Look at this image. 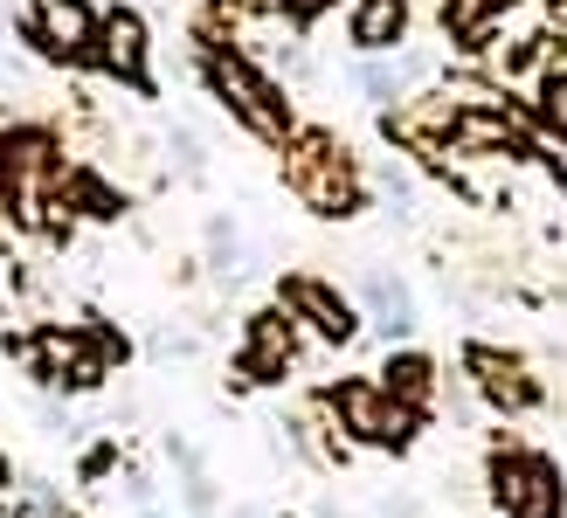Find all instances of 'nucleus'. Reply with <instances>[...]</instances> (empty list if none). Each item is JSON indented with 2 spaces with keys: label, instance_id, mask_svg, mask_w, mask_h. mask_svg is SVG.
Instances as JSON below:
<instances>
[{
  "label": "nucleus",
  "instance_id": "1",
  "mask_svg": "<svg viewBox=\"0 0 567 518\" xmlns=\"http://www.w3.org/2000/svg\"><path fill=\"white\" fill-rule=\"evenodd\" d=\"M284 187H291L319 221L360 215V173H353L347 146H339L332 132H291L284 138Z\"/></svg>",
  "mask_w": 567,
  "mask_h": 518
},
{
  "label": "nucleus",
  "instance_id": "2",
  "mask_svg": "<svg viewBox=\"0 0 567 518\" xmlns=\"http://www.w3.org/2000/svg\"><path fill=\"white\" fill-rule=\"evenodd\" d=\"M202 76H208V91L229 104V118H236L243 132H257L264 146H284V138H291V104L277 97V83L249 63V55L215 49L208 63H202Z\"/></svg>",
  "mask_w": 567,
  "mask_h": 518
},
{
  "label": "nucleus",
  "instance_id": "3",
  "mask_svg": "<svg viewBox=\"0 0 567 518\" xmlns=\"http://www.w3.org/2000/svg\"><path fill=\"white\" fill-rule=\"evenodd\" d=\"M492 498H498L505 518H560L567 484L540 449H498L492 456Z\"/></svg>",
  "mask_w": 567,
  "mask_h": 518
},
{
  "label": "nucleus",
  "instance_id": "4",
  "mask_svg": "<svg viewBox=\"0 0 567 518\" xmlns=\"http://www.w3.org/2000/svg\"><path fill=\"white\" fill-rule=\"evenodd\" d=\"M332 415L353 428V443H374V449H409L415 443V422H422V408L394 401L381 381H347V387L332 394Z\"/></svg>",
  "mask_w": 567,
  "mask_h": 518
},
{
  "label": "nucleus",
  "instance_id": "5",
  "mask_svg": "<svg viewBox=\"0 0 567 518\" xmlns=\"http://www.w3.org/2000/svg\"><path fill=\"white\" fill-rule=\"evenodd\" d=\"M35 373L49 387H70V394H83V387H97L104 373H111V332H63V325H49L42 339H35Z\"/></svg>",
  "mask_w": 567,
  "mask_h": 518
},
{
  "label": "nucleus",
  "instance_id": "6",
  "mask_svg": "<svg viewBox=\"0 0 567 518\" xmlns=\"http://www.w3.org/2000/svg\"><path fill=\"white\" fill-rule=\"evenodd\" d=\"M28 28H35V42L55 55V63H83V55H97V14H91V0H35Z\"/></svg>",
  "mask_w": 567,
  "mask_h": 518
},
{
  "label": "nucleus",
  "instance_id": "7",
  "mask_svg": "<svg viewBox=\"0 0 567 518\" xmlns=\"http://www.w3.org/2000/svg\"><path fill=\"white\" fill-rule=\"evenodd\" d=\"M284 311H291V319H305L326 345H347V339L360 332V311L339 298L326 277H284Z\"/></svg>",
  "mask_w": 567,
  "mask_h": 518
},
{
  "label": "nucleus",
  "instance_id": "8",
  "mask_svg": "<svg viewBox=\"0 0 567 518\" xmlns=\"http://www.w3.org/2000/svg\"><path fill=\"white\" fill-rule=\"evenodd\" d=\"M464 366H471V381H477V394L492 401V408H533L540 401V387H533V373H526V360L519 353H498V345H471L464 353Z\"/></svg>",
  "mask_w": 567,
  "mask_h": 518
},
{
  "label": "nucleus",
  "instance_id": "9",
  "mask_svg": "<svg viewBox=\"0 0 567 518\" xmlns=\"http://www.w3.org/2000/svg\"><path fill=\"white\" fill-rule=\"evenodd\" d=\"M97 63L111 76L138 83V91H153V76H146V21H138V8H111L97 21Z\"/></svg>",
  "mask_w": 567,
  "mask_h": 518
},
{
  "label": "nucleus",
  "instance_id": "10",
  "mask_svg": "<svg viewBox=\"0 0 567 518\" xmlns=\"http://www.w3.org/2000/svg\"><path fill=\"white\" fill-rule=\"evenodd\" d=\"M360 319H374L388 339H409V332H415V298H409V283L388 277V270H360Z\"/></svg>",
  "mask_w": 567,
  "mask_h": 518
},
{
  "label": "nucleus",
  "instance_id": "11",
  "mask_svg": "<svg viewBox=\"0 0 567 518\" xmlns=\"http://www.w3.org/2000/svg\"><path fill=\"white\" fill-rule=\"evenodd\" d=\"M284 366H291V319H277V311H264L257 325H249V345H243V381H284Z\"/></svg>",
  "mask_w": 567,
  "mask_h": 518
},
{
  "label": "nucleus",
  "instance_id": "12",
  "mask_svg": "<svg viewBox=\"0 0 567 518\" xmlns=\"http://www.w3.org/2000/svg\"><path fill=\"white\" fill-rule=\"evenodd\" d=\"M347 35H353L360 55H388L394 42L409 35V0H353Z\"/></svg>",
  "mask_w": 567,
  "mask_h": 518
},
{
  "label": "nucleus",
  "instance_id": "13",
  "mask_svg": "<svg viewBox=\"0 0 567 518\" xmlns=\"http://www.w3.org/2000/svg\"><path fill=\"white\" fill-rule=\"evenodd\" d=\"M415 76H422V55H394V63H388V55H367V63H360V91H367L374 111H394L409 97Z\"/></svg>",
  "mask_w": 567,
  "mask_h": 518
},
{
  "label": "nucleus",
  "instance_id": "14",
  "mask_svg": "<svg viewBox=\"0 0 567 518\" xmlns=\"http://www.w3.org/2000/svg\"><path fill=\"white\" fill-rule=\"evenodd\" d=\"M381 387L394 401H409V408H430V394H436V360H422V353H394L381 366Z\"/></svg>",
  "mask_w": 567,
  "mask_h": 518
},
{
  "label": "nucleus",
  "instance_id": "15",
  "mask_svg": "<svg viewBox=\"0 0 567 518\" xmlns=\"http://www.w3.org/2000/svg\"><path fill=\"white\" fill-rule=\"evenodd\" d=\"M63 194H70V200H83V215H118V208H125V200L111 194L104 180H91V173H76V180H63Z\"/></svg>",
  "mask_w": 567,
  "mask_h": 518
},
{
  "label": "nucleus",
  "instance_id": "16",
  "mask_svg": "<svg viewBox=\"0 0 567 518\" xmlns=\"http://www.w3.org/2000/svg\"><path fill=\"white\" fill-rule=\"evenodd\" d=\"M540 118H547V132L567 146V70H554V76L540 83Z\"/></svg>",
  "mask_w": 567,
  "mask_h": 518
},
{
  "label": "nucleus",
  "instance_id": "17",
  "mask_svg": "<svg viewBox=\"0 0 567 518\" xmlns=\"http://www.w3.org/2000/svg\"><path fill=\"white\" fill-rule=\"evenodd\" d=\"M443 21H457V35H471V42H477V28H485V0H450Z\"/></svg>",
  "mask_w": 567,
  "mask_h": 518
},
{
  "label": "nucleus",
  "instance_id": "18",
  "mask_svg": "<svg viewBox=\"0 0 567 518\" xmlns=\"http://www.w3.org/2000/svg\"><path fill=\"white\" fill-rule=\"evenodd\" d=\"M236 249H243V242H236V228H229V221H208V256H215V270H229V263H236Z\"/></svg>",
  "mask_w": 567,
  "mask_h": 518
},
{
  "label": "nucleus",
  "instance_id": "19",
  "mask_svg": "<svg viewBox=\"0 0 567 518\" xmlns=\"http://www.w3.org/2000/svg\"><path fill=\"white\" fill-rule=\"evenodd\" d=\"M374 187H381L388 200H402V208H409V200H415V180H409V173H402V166H394V159H388V166L374 173Z\"/></svg>",
  "mask_w": 567,
  "mask_h": 518
},
{
  "label": "nucleus",
  "instance_id": "20",
  "mask_svg": "<svg viewBox=\"0 0 567 518\" xmlns=\"http://www.w3.org/2000/svg\"><path fill=\"white\" fill-rule=\"evenodd\" d=\"M187 505H194V511H215V491H208V477H202V470L187 477Z\"/></svg>",
  "mask_w": 567,
  "mask_h": 518
},
{
  "label": "nucleus",
  "instance_id": "21",
  "mask_svg": "<svg viewBox=\"0 0 567 518\" xmlns=\"http://www.w3.org/2000/svg\"><path fill=\"white\" fill-rule=\"evenodd\" d=\"M319 8H326V0H284V14H298V21H305V14H319Z\"/></svg>",
  "mask_w": 567,
  "mask_h": 518
},
{
  "label": "nucleus",
  "instance_id": "22",
  "mask_svg": "<svg viewBox=\"0 0 567 518\" xmlns=\"http://www.w3.org/2000/svg\"><path fill=\"white\" fill-rule=\"evenodd\" d=\"M554 21H560V35H567V0H554Z\"/></svg>",
  "mask_w": 567,
  "mask_h": 518
},
{
  "label": "nucleus",
  "instance_id": "23",
  "mask_svg": "<svg viewBox=\"0 0 567 518\" xmlns=\"http://www.w3.org/2000/svg\"><path fill=\"white\" fill-rule=\"evenodd\" d=\"M0 491H8V456H0Z\"/></svg>",
  "mask_w": 567,
  "mask_h": 518
},
{
  "label": "nucleus",
  "instance_id": "24",
  "mask_svg": "<svg viewBox=\"0 0 567 518\" xmlns=\"http://www.w3.org/2000/svg\"><path fill=\"white\" fill-rule=\"evenodd\" d=\"M236 518H264V511H236Z\"/></svg>",
  "mask_w": 567,
  "mask_h": 518
},
{
  "label": "nucleus",
  "instance_id": "25",
  "mask_svg": "<svg viewBox=\"0 0 567 518\" xmlns=\"http://www.w3.org/2000/svg\"><path fill=\"white\" fill-rule=\"evenodd\" d=\"M138 518H159V511H138Z\"/></svg>",
  "mask_w": 567,
  "mask_h": 518
},
{
  "label": "nucleus",
  "instance_id": "26",
  "mask_svg": "<svg viewBox=\"0 0 567 518\" xmlns=\"http://www.w3.org/2000/svg\"><path fill=\"white\" fill-rule=\"evenodd\" d=\"M0 187H8V173H0Z\"/></svg>",
  "mask_w": 567,
  "mask_h": 518
}]
</instances>
